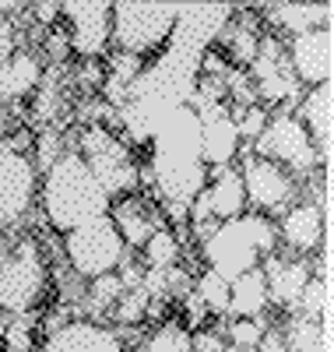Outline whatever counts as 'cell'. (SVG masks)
Here are the masks:
<instances>
[{
    "label": "cell",
    "instance_id": "1",
    "mask_svg": "<svg viewBox=\"0 0 334 352\" xmlns=\"http://www.w3.org/2000/svg\"><path fill=\"white\" fill-rule=\"evenodd\" d=\"M151 141V166L148 180L159 187L166 204H187L208 184V166L201 159V120L197 113L179 102L169 106L148 134Z\"/></svg>",
    "mask_w": 334,
    "mask_h": 352
},
{
    "label": "cell",
    "instance_id": "2",
    "mask_svg": "<svg viewBox=\"0 0 334 352\" xmlns=\"http://www.w3.org/2000/svg\"><path fill=\"white\" fill-rule=\"evenodd\" d=\"M39 201L46 222L56 232H71L88 219H99L113 204L78 152H64L39 176Z\"/></svg>",
    "mask_w": 334,
    "mask_h": 352
},
{
    "label": "cell",
    "instance_id": "3",
    "mask_svg": "<svg viewBox=\"0 0 334 352\" xmlns=\"http://www.w3.org/2000/svg\"><path fill=\"white\" fill-rule=\"evenodd\" d=\"M275 247H278V229L260 212H243L229 222H219L201 243L208 268L219 272L225 282L239 278L250 268H260V261L275 254Z\"/></svg>",
    "mask_w": 334,
    "mask_h": 352
},
{
    "label": "cell",
    "instance_id": "4",
    "mask_svg": "<svg viewBox=\"0 0 334 352\" xmlns=\"http://www.w3.org/2000/svg\"><path fill=\"white\" fill-rule=\"evenodd\" d=\"M179 11L183 8L176 4H137V0L109 4V43L116 46V53L144 60L148 53L162 50L172 39Z\"/></svg>",
    "mask_w": 334,
    "mask_h": 352
},
{
    "label": "cell",
    "instance_id": "5",
    "mask_svg": "<svg viewBox=\"0 0 334 352\" xmlns=\"http://www.w3.org/2000/svg\"><path fill=\"white\" fill-rule=\"evenodd\" d=\"M64 257L78 278L92 282L106 272H116V264L127 257V243L106 212L99 219H88L74 226L71 232H64Z\"/></svg>",
    "mask_w": 334,
    "mask_h": 352
},
{
    "label": "cell",
    "instance_id": "6",
    "mask_svg": "<svg viewBox=\"0 0 334 352\" xmlns=\"http://www.w3.org/2000/svg\"><path fill=\"white\" fill-rule=\"evenodd\" d=\"M92 176L99 180V187L109 194V201H116V194H127L137 184V166L127 152L124 141H116V134L106 124H88L81 131V152H78Z\"/></svg>",
    "mask_w": 334,
    "mask_h": 352
},
{
    "label": "cell",
    "instance_id": "7",
    "mask_svg": "<svg viewBox=\"0 0 334 352\" xmlns=\"http://www.w3.org/2000/svg\"><path fill=\"white\" fill-rule=\"evenodd\" d=\"M46 292V264L36 240H21L0 261V314H28Z\"/></svg>",
    "mask_w": 334,
    "mask_h": 352
},
{
    "label": "cell",
    "instance_id": "8",
    "mask_svg": "<svg viewBox=\"0 0 334 352\" xmlns=\"http://www.w3.org/2000/svg\"><path fill=\"white\" fill-rule=\"evenodd\" d=\"M254 155L278 162L285 173H310V169H317L324 162L313 138L307 134V127H302L289 109H278L267 120L264 134L257 138V152Z\"/></svg>",
    "mask_w": 334,
    "mask_h": 352
},
{
    "label": "cell",
    "instance_id": "9",
    "mask_svg": "<svg viewBox=\"0 0 334 352\" xmlns=\"http://www.w3.org/2000/svg\"><path fill=\"white\" fill-rule=\"evenodd\" d=\"M39 194V173L25 152L0 144V226H18Z\"/></svg>",
    "mask_w": 334,
    "mask_h": 352
},
{
    "label": "cell",
    "instance_id": "10",
    "mask_svg": "<svg viewBox=\"0 0 334 352\" xmlns=\"http://www.w3.org/2000/svg\"><path fill=\"white\" fill-rule=\"evenodd\" d=\"M247 78L254 85V96L264 99L267 106H282L285 99H299V88H302L289 67L285 46L275 36H264L257 43V56H254Z\"/></svg>",
    "mask_w": 334,
    "mask_h": 352
},
{
    "label": "cell",
    "instance_id": "11",
    "mask_svg": "<svg viewBox=\"0 0 334 352\" xmlns=\"http://www.w3.org/2000/svg\"><path fill=\"white\" fill-rule=\"evenodd\" d=\"M243 212H247V190H243L239 169H232V166L211 169L208 184L190 201V222H194V229H201L204 222H229V219H236Z\"/></svg>",
    "mask_w": 334,
    "mask_h": 352
},
{
    "label": "cell",
    "instance_id": "12",
    "mask_svg": "<svg viewBox=\"0 0 334 352\" xmlns=\"http://www.w3.org/2000/svg\"><path fill=\"white\" fill-rule=\"evenodd\" d=\"M187 106L197 113L201 120V159L208 169L229 166L239 152V131H236V116L229 113V102H211L190 96Z\"/></svg>",
    "mask_w": 334,
    "mask_h": 352
},
{
    "label": "cell",
    "instance_id": "13",
    "mask_svg": "<svg viewBox=\"0 0 334 352\" xmlns=\"http://www.w3.org/2000/svg\"><path fill=\"white\" fill-rule=\"evenodd\" d=\"M243 190H247V204L260 208V215L267 212H282L285 204L296 197V176L285 173L278 162L260 159V155H247L239 169Z\"/></svg>",
    "mask_w": 334,
    "mask_h": 352
},
{
    "label": "cell",
    "instance_id": "14",
    "mask_svg": "<svg viewBox=\"0 0 334 352\" xmlns=\"http://www.w3.org/2000/svg\"><path fill=\"white\" fill-rule=\"evenodd\" d=\"M39 352H124V338L106 320L74 317L67 324L53 328Z\"/></svg>",
    "mask_w": 334,
    "mask_h": 352
},
{
    "label": "cell",
    "instance_id": "15",
    "mask_svg": "<svg viewBox=\"0 0 334 352\" xmlns=\"http://www.w3.org/2000/svg\"><path fill=\"white\" fill-rule=\"evenodd\" d=\"M60 18H67L71 50L85 60H96L109 46V4H60Z\"/></svg>",
    "mask_w": 334,
    "mask_h": 352
},
{
    "label": "cell",
    "instance_id": "16",
    "mask_svg": "<svg viewBox=\"0 0 334 352\" xmlns=\"http://www.w3.org/2000/svg\"><path fill=\"white\" fill-rule=\"evenodd\" d=\"M285 56H289V67H292L299 85H310V88L327 85L331 81V60H334L331 28H313V32L292 36Z\"/></svg>",
    "mask_w": 334,
    "mask_h": 352
},
{
    "label": "cell",
    "instance_id": "17",
    "mask_svg": "<svg viewBox=\"0 0 334 352\" xmlns=\"http://www.w3.org/2000/svg\"><path fill=\"white\" fill-rule=\"evenodd\" d=\"M260 272H264V282H267V303L285 307V310H296L302 289L313 278L310 261H285V257H275V254L260 261Z\"/></svg>",
    "mask_w": 334,
    "mask_h": 352
},
{
    "label": "cell",
    "instance_id": "18",
    "mask_svg": "<svg viewBox=\"0 0 334 352\" xmlns=\"http://www.w3.org/2000/svg\"><path fill=\"white\" fill-rule=\"evenodd\" d=\"M278 236L299 254H313L324 243V208L317 201L313 204H292L278 226Z\"/></svg>",
    "mask_w": 334,
    "mask_h": 352
},
{
    "label": "cell",
    "instance_id": "19",
    "mask_svg": "<svg viewBox=\"0 0 334 352\" xmlns=\"http://www.w3.org/2000/svg\"><path fill=\"white\" fill-rule=\"evenodd\" d=\"M39 81H43L39 56L14 50L8 60H0V102H14V99L32 96L39 88Z\"/></svg>",
    "mask_w": 334,
    "mask_h": 352
},
{
    "label": "cell",
    "instance_id": "20",
    "mask_svg": "<svg viewBox=\"0 0 334 352\" xmlns=\"http://www.w3.org/2000/svg\"><path fill=\"white\" fill-rule=\"evenodd\" d=\"M292 116L307 127V134L313 138V144L324 155L327 152V138H331V81L327 85H313L307 96H299V106H296Z\"/></svg>",
    "mask_w": 334,
    "mask_h": 352
},
{
    "label": "cell",
    "instance_id": "21",
    "mask_svg": "<svg viewBox=\"0 0 334 352\" xmlns=\"http://www.w3.org/2000/svg\"><path fill=\"white\" fill-rule=\"evenodd\" d=\"M264 310H267V282H264L260 268H250L229 282V310L225 314H232V320L236 317H264Z\"/></svg>",
    "mask_w": 334,
    "mask_h": 352
},
{
    "label": "cell",
    "instance_id": "22",
    "mask_svg": "<svg viewBox=\"0 0 334 352\" xmlns=\"http://www.w3.org/2000/svg\"><path fill=\"white\" fill-rule=\"evenodd\" d=\"M109 219H113V226L120 229V236H124L127 247H144V240L159 229L155 219L148 215V208H144L141 201H134V197L113 201V204H109Z\"/></svg>",
    "mask_w": 334,
    "mask_h": 352
},
{
    "label": "cell",
    "instance_id": "23",
    "mask_svg": "<svg viewBox=\"0 0 334 352\" xmlns=\"http://www.w3.org/2000/svg\"><path fill=\"white\" fill-rule=\"evenodd\" d=\"M267 11H271V21L282 25L292 36H302V32H313V28L331 25V4H275Z\"/></svg>",
    "mask_w": 334,
    "mask_h": 352
},
{
    "label": "cell",
    "instance_id": "24",
    "mask_svg": "<svg viewBox=\"0 0 334 352\" xmlns=\"http://www.w3.org/2000/svg\"><path fill=\"white\" fill-rule=\"evenodd\" d=\"M141 250H144V264H148V268H159V272L176 268V261H179V240H176V232L172 229H162V226L144 240Z\"/></svg>",
    "mask_w": 334,
    "mask_h": 352
},
{
    "label": "cell",
    "instance_id": "25",
    "mask_svg": "<svg viewBox=\"0 0 334 352\" xmlns=\"http://www.w3.org/2000/svg\"><path fill=\"white\" fill-rule=\"evenodd\" d=\"M120 292H124V285H120L116 272H106V275L88 282V300H85L88 320H102V314L113 310V303L120 300Z\"/></svg>",
    "mask_w": 334,
    "mask_h": 352
},
{
    "label": "cell",
    "instance_id": "26",
    "mask_svg": "<svg viewBox=\"0 0 334 352\" xmlns=\"http://www.w3.org/2000/svg\"><path fill=\"white\" fill-rule=\"evenodd\" d=\"M219 39L225 43L232 64H239V67H250L254 64L260 39H257V32H254L250 25H229V28H222V32H219Z\"/></svg>",
    "mask_w": 334,
    "mask_h": 352
},
{
    "label": "cell",
    "instance_id": "27",
    "mask_svg": "<svg viewBox=\"0 0 334 352\" xmlns=\"http://www.w3.org/2000/svg\"><path fill=\"white\" fill-rule=\"evenodd\" d=\"M137 352H190V331L183 324L166 320V324H159L155 331L141 342Z\"/></svg>",
    "mask_w": 334,
    "mask_h": 352
},
{
    "label": "cell",
    "instance_id": "28",
    "mask_svg": "<svg viewBox=\"0 0 334 352\" xmlns=\"http://www.w3.org/2000/svg\"><path fill=\"white\" fill-rule=\"evenodd\" d=\"M285 345H289V352H324V328H320V320L296 317L292 324L285 328Z\"/></svg>",
    "mask_w": 334,
    "mask_h": 352
},
{
    "label": "cell",
    "instance_id": "29",
    "mask_svg": "<svg viewBox=\"0 0 334 352\" xmlns=\"http://www.w3.org/2000/svg\"><path fill=\"white\" fill-rule=\"evenodd\" d=\"M148 303H151V296L144 289H124L120 292V300L113 303V320L116 324H127V328H134V324H141V320L148 317Z\"/></svg>",
    "mask_w": 334,
    "mask_h": 352
},
{
    "label": "cell",
    "instance_id": "30",
    "mask_svg": "<svg viewBox=\"0 0 334 352\" xmlns=\"http://www.w3.org/2000/svg\"><path fill=\"white\" fill-rule=\"evenodd\" d=\"M197 300L211 310V314H225L229 310V282L219 275V272H211L204 268V275L197 278Z\"/></svg>",
    "mask_w": 334,
    "mask_h": 352
},
{
    "label": "cell",
    "instance_id": "31",
    "mask_svg": "<svg viewBox=\"0 0 334 352\" xmlns=\"http://www.w3.org/2000/svg\"><path fill=\"white\" fill-rule=\"evenodd\" d=\"M264 328H267V320H264V317H236V320H229V324H225L229 342H232L236 349H247V352L257 349Z\"/></svg>",
    "mask_w": 334,
    "mask_h": 352
},
{
    "label": "cell",
    "instance_id": "32",
    "mask_svg": "<svg viewBox=\"0 0 334 352\" xmlns=\"http://www.w3.org/2000/svg\"><path fill=\"white\" fill-rule=\"evenodd\" d=\"M36 102H32V116L39 124H49L53 116H56V109H60V88H56V78L53 74H43V81H39V88H36Z\"/></svg>",
    "mask_w": 334,
    "mask_h": 352
},
{
    "label": "cell",
    "instance_id": "33",
    "mask_svg": "<svg viewBox=\"0 0 334 352\" xmlns=\"http://www.w3.org/2000/svg\"><path fill=\"white\" fill-rule=\"evenodd\" d=\"M267 120H271V113L264 109V106H247V109H239L236 113V131H239V141H247V138H260L264 134V127H267Z\"/></svg>",
    "mask_w": 334,
    "mask_h": 352
},
{
    "label": "cell",
    "instance_id": "34",
    "mask_svg": "<svg viewBox=\"0 0 334 352\" xmlns=\"http://www.w3.org/2000/svg\"><path fill=\"white\" fill-rule=\"evenodd\" d=\"M324 296H327V289L320 278H310L307 289H302V296L296 303V310L307 317V320H324Z\"/></svg>",
    "mask_w": 334,
    "mask_h": 352
},
{
    "label": "cell",
    "instance_id": "35",
    "mask_svg": "<svg viewBox=\"0 0 334 352\" xmlns=\"http://www.w3.org/2000/svg\"><path fill=\"white\" fill-rule=\"evenodd\" d=\"M60 155H64V152H60V131H46V134L36 141V162H32V166H36V173H39V169L46 173Z\"/></svg>",
    "mask_w": 334,
    "mask_h": 352
},
{
    "label": "cell",
    "instance_id": "36",
    "mask_svg": "<svg viewBox=\"0 0 334 352\" xmlns=\"http://www.w3.org/2000/svg\"><path fill=\"white\" fill-rule=\"evenodd\" d=\"M4 345H8V352H28V349H32V335H28L25 314H18L14 324L4 328Z\"/></svg>",
    "mask_w": 334,
    "mask_h": 352
},
{
    "label": "cell",
    "instance_id": "37",
    "mask_svg": "<svg viewBox=\"0 0 334 352\" xmlns=\"http://www.w3.org/2000/svg\"><path fill=\"white\" fill-rule=\"evenodd\" d=\"M46 50H49V56H53V60L60 64V60H64V56L71 53V36H67V28H49V32H46Z\"/></svg>",
    "mask_w": 334,
    "mask_h": 352
},
{
    "label": "cell",
    "instance_id": "38",
    "mask_svg": "<svg viewBox=\"0 0 334 352\" xmlns=\"http://www.w3.org/2000/svg\"><path fill=\"white\" fill-rule=\"evenodd\" d=\"M225 349V338L219 331H197L190 335V352H222Z\"/></svg>",
    "mask_w": 334,
    "mask_h": 352
},
{
    "label": "cell",
    "instance_id": "39",
    "mask_svg": "<svg viewBox=\"0 0 334 352\" xmlns=\"http://www.w3.org/2000/svg\"><path fill=\"white\" fill-rule=\"evenodd\" d=\"M257 352H289V345H285V331H278V328H264V335H260V342H257Z\"/></svg>",
    "mask_w": 334,
    "mask_h": 352
},
{
    "label": "cell",
    "instance_id": "40",
    "mask_svg": "<svg viewBox=\"0 0 334 352\" xmlns=\"http://www.w3.org/2000/svg\"><path fill=\"white\" fill-rule=\"evenodd\" d=\"M28 14H32L36 21H43V25H56V18H60V4L53 0V4H28Z\"/></svg>",
    "mask_w": 334,
    "mask_h": 352
},
{
    "label": "cell",
    "instance_id": "41",
    "mask_svg": "<svg viewBox=\"0 0 334 352\" xmlns=\"http://www.w3.org/2000/svg\"><path fill=\"white\" fill-rule=\"evenodd\" d=\"M183 300H187V320H190V324H201V317L208 314V307L197 300V292H187Z\"/></svg>",
    "mask_w": 334,
    "mask_h": 352
},
{
    "label": "cell",
    "instance_id": "42",
    "mask_svg": "<svg viewBox=\"0 0 334 352\" xmlns=\"http://www.w3.org/2000/svg\"><path fill=\"white\" fill-rule=\"evenodd\" d=\"M4 134H8V116H4V102H0V144H4Z\"/></svg>",
    "mask_w": 334,
    "mask_h": 352
},
{
    "label": "cell",
    "instance_id": "43",
    "mask_svg": "<svg viewBox=\"0 0 334 352\" xmlns=\"http://www.w3.org/2000/svg\"><path fill=\"white\" fill-rule=\"evenodd\" d=\"M222 352H247V349H236V345H225Z\"/></svg>",
    "mask_w": 334,
    "mask_h": 352
},
{
    "label": "cell",
    "instance_id": "44",
    "mask_svg": "<svg viewBox=\"0 0 334 352\" xmlns=\"http://www.w3.org/2000/svg\"><path fill=\"white\" fill-rule=\"evenodd\" d=\"M0 261H4V250H0Z\"/></svg>",
    "mask_w": 334,
    "mask_h": 352
}]
</instances>
